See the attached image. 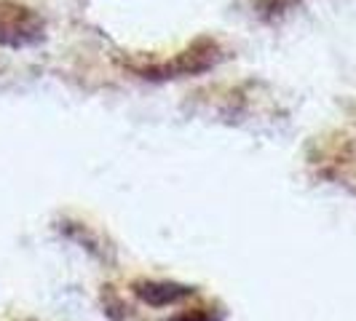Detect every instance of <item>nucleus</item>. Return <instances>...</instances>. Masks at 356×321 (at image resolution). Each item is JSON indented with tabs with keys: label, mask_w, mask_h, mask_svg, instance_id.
Masks as SVG:
<instances>
[{
	"label": "nucleus",
	"mask_w": 356,
	"mask_h": 321,
	"mask_svg": "<svg viewBox=\"0 0 356 321\" xmlns=\"http://www.w3.org/2000/svg\"><path fill=\"white\" fill-rule=\"evenodd\" d=\"M43 19L33 8L14 3V0H0V46L3 49H27L43 40Z\"/></svg>",
	"instance_id": "f257e3e1"
},
{
	"label": "nucleus",
	"mask_w": 356,
	"mask_h": 321,
	"mask_svg": "<svg viewBox=\"0 0 356 321\" xmlns=\"http://www.w3.org/2000/svg\"><path fill=\"white\" fill-rule=\"evenodd\" d=\"M217 62H220V46L209 38H201L193 46H188L185 51L175 54L172 59H166L161 65H150L140 72L145 78H179V75L209 70Z\"/></svg>",
	"instance_id": "f03ea898"
},
{
	"label": "nucleus",
	"mask_w": 356,
	"mask_h": 321,
	"mask_svg": "<svg viewBox=\"0 0 356 321\" xmlns=\"http://www.w3.org/2000/svg\"><path fill=\"white\" fill-rule=\"evenodd\" d=\"M140 295H143V300H150V297H156L161 295L156 305H166V303H175V300H182V297H188L191 295V289L188 286H175V284H145L137 289Z\"/></svg>",
	"instance_id": "7ed1b4c3"
}]
</instances>
